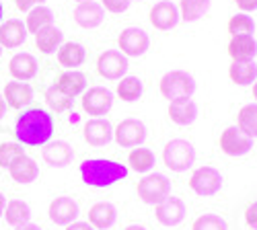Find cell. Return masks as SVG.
Listing matches in <instances>:
<instances>
[{
	"label": "cell",
	"mask_w": 257,
	"mask_h": 230,
	"mask_svg": "<svg viewBox=\"0 0 257 230\" xmlns=\"http://www.w3.org/2000/svg\"><path fill=\"white\" fill-rule=\"evenodd\" d=\"M157 158H155V152L151 148H142V146H138V148H134L130 152V156H127V164H130V169L136 171V173H148L155 166Z\"/></svg>",
	"instance_id": "f546056e"
},
{
	"label": "cell",
	"mask_w": 257,
	"mask_h": 230,
	"mask_svg": "<svg viewBox=\"0 0 257 230\" xmlns=\"http://www.w3.org/2000/svg\"><path fill=\"white\" fill-rule=\"evenodd\" d=\"M117 46L125 58H140L146 54L148 48H151V37H148V33L140 27H127L119 33Z\"/></svg>",
	"instance_id": "ba28073f"
},
{
	"label": "cell",
	"mask_w": 257,
	"mask_h": 230,
	"mask_svg": "<svg viewBox=\"0 0 257 230\" xmlns=\"http://www.w3.org/2000/svg\"><path fill=\"white\" fill-rule=\"evenodd\" d=\"M226 29H228V33L232 37H237V35H253L255 33V23H253V19L247 13H237L234 17H230Z\"/></svg>",
	"instance_id": "d590c367"
},
{
	"label": "cell",
	"mask_w": 257,
	"mask_h": 230,
	"mask_svg": "<svg viewBox=\"0 0 257 230\" xmlns=\"http://www.w3.org/2000/svg\"><path fill=\"white\" fill-rule=\"evenodd\" d=\"M3 216L7 218V224H11L15 228V226H21V224H27L31 220V207L23 199H11L5 205Z\"/></svg>",
	"instance_id": "f1b7e54d"
},
{
	"label": "cell",
	"mask_w": 257,
	"mask_h": 230,
	"mask_svg": "<svg viewBox=\"0 0 257 230\" xmlns=\"http://www.w3.org/2000/svg\"><path fill=\"white\" fill-rule=\"evenodd\" d=\"M243 13H251V11H257V0H232Z\"/></svg>",
	"instance_id": "b9f144b4"
},
{
	"label": "cell",
	"mask_w": 257,
	"mask_h": 230,
	"mask_svg": "<svg viewBox=\"0 0 257 230\" xmlns=\"http://www.w3.org/2000/svg\"><path fill=\"white\" fill-rule=\"evenodd\" d=\"M21 154H25V150L21 148V144L17 142H5V144H0V166L3 169H9L11 162L21 156Z\"/></svg>",
	"instance_id": "74e56055"
},
{
	"label": "cell",
	"mask_w": 257,
	"mask_h": 230,
	"mask_svg": "<svg viewBox=\"0 0 257 230\" xmlns=\"http://www.w3.org/2000/svg\"><path fill=\"white\" fill-rule=\"evenodd\" d=\"M3 13H5V9H3V3H0V23H3Z\"/></svg>",
	"instance_id": "681fc988"
},
{
	"label": "cell",
	"mask_w": 257,
	"mask_h": 230,
	"mask_svg": "<svg viewBox=\"0 0 257 230\" xmlns=\"http://www.w3.org/2000/svg\"><path fill=\"white\" fill-rule=\"evenodd\" d=\"M62 41H64V33L56 25H48V27L39 29L35 33V46L39 48L41 54H46V56L54 54L62 46Z\"/></svg>",
	"instance_id": "4316f807"
},
{
	"label": "cell",
	"mask_w": 257,
	"mask_h": 230,
	"mask_svg": "<svg viewBox=\"0 0 257 230\" xmlns=\"http://www.w3.org/2000/svg\"><path fill=\"white\" fill-rule=\"evenodd\" d=\"M74 23L82 29H95L105 21V9L99 3H82L72 13Z\"/></svg>",
	"instance_id": "e0dca14e"
},
{
	"label": "cell",
	"mask_w": 257,
	"mask_h": 230,
	"mask_svg": "<svg viewBox=\"0 0 257 230\" xmlns=\"http://www.w3.org/2000/svg\"><path fill=\"white\" fill-rule=\"evenodd\" d=\"M253 148V138H249L245 132H241L237 125H228L220 134V150L226 156H245Z\"/></svg>",
	"instance_id": "30bf717a"
},
{
	"label": "cell",
	"mask_w": 257,
	"mask_h": 230,
	"mask_svg": "<svg viewBox=\"0 0 257 230\" xmlns=\"http://www.w3.org/2000/svg\"><path fill=\"white\" fill-rule=\"evenodd\" d=\"M48 25H54V13H52V9L39 5V7H35V9L29 11L27 23H25L27 33H37L39 29H44Z\"/></svg>",
	"instance_id": "4dcf8cb0"
},
{
	"label": "cell",
	"mask_w": 257,
	"mask_h": 230,
	"mask_svg": "<svg viewBox=\"0 0 257 230\" xmlns=\"http://www.w3.org/2000/svg\"><path fill=\"white\" fill-rule=\"evenodd\" d=\"M210 11V0H181L179 5V17L185 23H194L202 19Z\"/></svg>",
	"instance_id": "1f68e13d"
},
{
	"label": "cell",
	"mask_w": 257,
	"mask_h": 230,
	"mask_svg": "<svg viewBox=\"0 0 257 230\" xmlns=\"http://www.w3.org/2000/svg\"><path fill=\"white\" fill-rule=\"evenodd\" d=\"M228 78L234 82V85H253L257 80V64L255 62H232L228 66Z\"/></svg>",
	"instance_id": "83f0119b"
},
{
	"label": "cell",
	"mask_w": 257,
	"mask_h": 230,
	"mask_svg": "<svg viewBox=\"0 0 257 230\" xmlns=\"http://www.w3.org/2000/svg\"><path fill=\"white\" fill-rule=\"evenodd\" d=\"M39 70V64H37V60L35 56L27 54V52H21V54H15L9 62V72L15 80H21V82H25V80H31Z\"/></svg>",
	"instance_id": "d6986e66"
},
{
	"label": "cell",
	"mask_w": 257,
	"mask_h": 230,
	"mask_svg": "<svg viewBox=\"0 0 257 230\" xmlns=\"http://www.w3.org/2000/svg\"><path fill=\"white\" fill-rule=\"evenodd\" d=\"M5 205H7V197H5L3 191H0V218H3V214H5Z\"/></svg>",
	"instance_id": "bcb514c9"
},
{
	"label": "cell",
	"mask_w": 257,
	"mask_h": 230,
	"mask_svg": "<svg viewBox=\"0 0 257 230\" xmlns=\"http://www.w3.org/2000/svg\"><path fill=\"white\" fill-rule=\"evenodd\" d=\"M117 220V207L111 201H97L89 210V224L97 230L111 228Z\"/></svg>",
	"instance_id": "7402d4cb"
},
{
	"label": "cell",
	"mask_w": 257,
	"mask_h": 230,
	"mask_svg": "<svg viewBox=\"0 0 257 230\" xmlns=\"http://www.w3.org/2000/svg\"><path fill=\"white\" fill-rule=\"evenodd\" d=\"M78 5H82V3H95V0H76Z\"/></svg>",
	"instance_id": "f907efd6"
},
{
	"label": "cell",
	"mask_w": 257,
	"mask_h": 230,
	"mask_svg": "<svg viewBox=\"0 0 257 230\" xmlns=\"http://www.w3.org/2000/svg\"><path fill=\"white\" fill-rule=\"evenodd\" d=\"M237 128L245 132L249 138H257V105L255 103H249V105L241 107L237 115Z\"/></svg>",
	"instance_id": "d6a6232c"
},
{
	"label": "cell",
	"mask_w": 257,
	"mask_h": 230,
	"mask_svg": "<svg viewBox=\"0 0 257 230\" xmlns=\"http://www.w3.org/2000/svg\"><path fill=\"white\" fill-rule=\"evenodd\" d=\"M130 68L127 58L119 50H105L97 60V72L105 80H121Z\"/></svg>",
	"instance_id": "9c48e42d"
},
{
	"label": "cell",
	"mask_w": 257,
	"mask_h": 230,
	"mask_svg": "<svg viewBox=\"0 0 257 230\" xmlns=\"http://www.w3.org/2000/svg\"><path fill=\"white\" fill-rule=\"evenodd\" d=\"M15 5H17L19 11L29 13L31 9H35V7H39V5H44V0H15Z\"/></svg>",
	"instance_id": "60d3db41"
},
{
	"label": "cell",
	"mask_w": 257,
	"mask_h": 230,
	"mask_svg": "<svg viewBox=\"0 0 257 230\" xmlns=\"http://www.w3.org/2000/svg\"><path fill=\"white\" fill-rule=\"evenodd\" d=\"M189 189L200 197H212L222 189V175L214 166H198L189 177Z\"/></svg>",
	"instance_id": "8992f818"
},
{
	"label": "cell",
	"mask_w": 257,
	"mask_h": 230,
	"mask_svg": "<svg viewBox=\"0 0 257 230\" xmlns=\"http://www.w3.org/2000/svg\"><path fill=\"white\" fill-rule=\"evenodd\" d=\"M41 156L50 166H68L74 158V148L64 142V140H56V142H48L41 150Z\"/></svg>",
	"instance_id": "ffe728a7"
},
{
	"label": "cell",
	"mask_w": 257,
	"mask_h": 230,
	"mask_svg": "<svg viewBox=\"0 0 257 230\" xmlns=\"http://www.w3.org/2000/svg\"><path fill=\"white\" fill-rule=\"evenodd\" d=\"M245 222L249 228L257 230V201H251L245 210Z\"/></svg>",
	"instance_id": "ab89813d"
},
{
	"label": "cell",
	"mask_w": 257,
	"mask_h": 230,
	"mask_svg": "<svg viewBox=\"0 0 257 230\" xmlns=\"http://www.w3.org/2000/svg\"><path fill=\"white\" fill-rule=\"evenodd\" d=\"M185 214H187V207H185L183 199L173 197V195H169L159 205H155V216H157L159 224H163V226H177V224H181Z\"/></svg>",
	"instance_id": "5bb4252c"
},
{
	"label": "cell",
	"mask_w": 257,
	"mask_h": 230,
	"mask_svg": "<svg viewBox=\"0 0 257 230\" xmlns=\"http://www.w3.org/2000/svg\"><path fill=\"white\" fill-rule=\"evenodd\" d=\"M56 87L68 97H78L84 89H87V76H84L80 70H66L58 76Z\"/></svg>",
	"instance_id": "d4e9b609"
},
{
	"label": "cell",
	"mask_w": 257,
	"mask_h": 230,
	"mask_svg": "<svg viewBox=\"0 0 257 230\" xmlns=\"http://www.w3.org/2000/svg\"><path fill=\"white\" fill-rule=\"evenodd\" d=\"M9 173H11L13 181H17V183H21V185H29V183H33V181L39 177V164H37L31 156L21 154V156H17V158L11 162Z\"/></svg>",
	"instance_id": "ac0fdd59"
},
{
	"label": "cell",
	"mask_w": 257,
	"mask_h": 230,
	"mask_svg": "<svg viewBox=\"0 0 257 230\" xmlns=\"http://www.w3.org/2000/svg\"><path fill=\"white\" fill-rule=\"evenodd\" d=\"M142 80L138 76H123L119 82H117V95L121 101H127V103H134L142 97Z\"/></svg>",
	"instance_id": "836d02e7"
},
{
	"label": "cell",
	"mask_w": 257,
	"mask_h": 230,
	"mask_svg": "<svg viewBox=\"0 0 257 230\" xmlns=\"http://www.w3.org/2000/svg\"><path fill=\"white\" fill-rule=\"evenodd\" d=\"M113 107V93L105 87H91L82 95V109L89 115L101 117L107 115Z\"/></svg>",
	"instance_id": "8fae6325"
},
{
	"label": "cell",
	"mask_w": 257,
	"mask_h": 230,
	"mask_svg": "<svg viewBox=\"0 0 257 230\" xmlns=\"http://www.w3.org/2000/svg\"><path fill=\"white\" fill-rule=\"evenodd\" d=\"M253 99H255V101H257V80H255V82H253Z\"/></svg>",
	"instance_id": "c3c4849f"
},
{
	"label": "cell",
	"mask_w": 257,
	"mask_h": 230,
	"mask_svg": "<svg viewBox=\"0 0 257 230\" xmlns=\"http://www.w3.org/2000/svg\"><path fill=\"white\" fill-rule=\"evenodd\" d=\"M5 111H7V101H5V97H3V93H0V119H3V115H5Z\"/></svg>",
	"instance_id": "f6af8a7d"
},
{
	"label": "cell",
	"mask_w": 257,
	"mask_h": 230,
	"mask_svg": "<svg viewBox=\"0 0 257 230\" xmlns=\"http://www.w3.org/2000/svg\"><path fill=\"white\" fill-rule=\"evenodd\" d=\"M138 197L146 205H159L171 195V181L163 173H146L138 181Z\"/></svg>",
	"instance_id": "5b68a950"
},
{
	"label": "cell",
	"mask_w": 257,
	"mask_h": 230,
	"mask_svg": "<svg viewBox=\"0 0 257 230\" xmlns=\"http://www.w3.org/2000/svg\"><path fill=\"white\" fill-rule=\"evenodd\" d=\"M84 60H87V50L76 41H68L58 48V62L68 70H76L78 66H82Z\"/></svg>",
	"instance_id": "484cf974"
},
{
	"label": "cell",
	"mask_w": 257,
	"mask_h": 230,
	"mask_svg": "<svg viewBox=\"0 0 257 230\" xmlns=\"http://www.w3.org/2000/svg\"><path fill=\"white\" fill-rule=\"evenodd\" d=\"M146 136H148L146 125L136 117L121 119L117 123V128L113 130V140L121 146V148H138V146L144 144Z\"/></svg>",
	"instance_id": "52a82bcc"
},
{
	"label": "cell",
	"mask_w": 257,
	"mask_h": 230,
	"mask_svg": "<svg viewBox=\"0 0 257 230\" xmlns=\"http://www.w3.org/2000/svg\"><path fill=\"white\" fill-rule=\"evenodd\" d=\"M191 230H228V224L218 214H202L200 218L194 220Z\"/></svg>",
	"instance_id": "8d00e7d4"
},
{
	"label": "cell",
	"mask_w": 257,
	"mask_h": 230,
	"mask_svg": "<svg viewBox=\"0 0 257 230\" xmlns=\"http://www.w3.org/2000/svg\"><path fill=\"white\" fill-rule=\"evenodd\" d=\"M15 230H41L37 224H31V222H27V224H21V226H15Z\"/></svg>",
	"instance_id": "ee69618b"
},
{
	"label": "cell",
	"mask_w": 257,
	"mask_h": 230,
	"mask_svg": "<svg viewBox=\"0 0 257 230\" xmlns=\"http://www.w3.org/2000/svg\"><path fill=\"white\" fill-rule=\"evenodd\" d=\"M101 7L107 13H113V15H121L127 11L130 7V0H101Z\"/></svg>",
	"instance_id": "f35d334b"
},
{
	"label": "cell",
	"mask_w": 257,
	"mask_h": 230,
	"mask_svg": "<svg viewBox=\"0 0 257 230\" xmlns=\"http://www.w3.org/2000/svg\"><path fill=\"white\" fill-rule=\"evenodd\" d=\"M15 136L25 146H46L54 136V115L41 107L23 111L15 123Z\"/></svg>",
	"instance_id": "6da1fadb"
},
{
	"label": "cell",
	"mask_w": 257,
	"mask_h": 230,
	"mask_svg": "<svg viewBox=\"0 0 257 230\" xmlns=\"http://www.w3.org/2000/svg\"><path fill=\"white\" fill-rule=\"evenodd\" d=\"M66 230H97V228H93L89 222H72V224H68L66 226Z\"/></svg>",
	"instance_id": "7bdbcfd3"
},
{
	"label": "cell",
	"mask_w": 257,
	"mask_h": 230,
	"mask_svg": "<svg viewBox=\"0 0 257 230\" xmlns=\"http://www.w3.org/2000/svg\"><path fill=\"white\" fill-rule=\"evenodd\" d=\"M3 97H5L9 107L23 109L25 105H29V103L33 101V89H31V85H27V82H19V80L7 82Z\"/></svg>",
	"instance_id": "603a6c76"
},
{
	"label": "cell",
	"mask_w": 257,
	"mask_h": 230,
	"mask_svg": "<svg viewBox=\"0 0 257 230\" xmlns=\"http://www.w3.org/2000/svg\"><path fill=\"white\" fill-rule=\"evenodd\" d=\"M179 9L171 3V0H161L151 9V15H148V21L151 25L159 31H171L173 27H177L179 23Z\"/></svg>",
	"instance_id": "4fadbf2b"
},
{
	"label": "cell",
	"mask_w": 257,
	"mask_h": 230,
	"mask_svg": "<svg viewBox=\"0 0 257 230\" xmlns=\"http://www.w3.org/2000/svg\"><path fill=\"white\" fill-rule=\"evenodd\" d=\"M84 142L89 146H95V148H101V146H107L113 140V125L109 123V119L105 117H93L84 123Z\"/></svg>",
	"instance_id": "9a60e30c"
},
{
	"label": "cell",
	"mask_w": 257,
	"mask_h": 230,
	"mask_svg": "<svg viewBox=\"0 0 257 230\" xmlns=\"http://www.w3.org/2000/svg\"><path fill=\"white\" fill-rule=\"evenodd\" d=\"M123 230H148L146 226H140V224H130V226H125Z\"/></svg>",
	"instance_id": "7dc6e473"
},
{
	"label": "cell",
	"mask_w": 257,
	"mask_h": 230,
	"mask_svg": "<svg viewBox=\"0 0 257 230\" xmlns=\"http://www.w3.org/2000/svg\"><path fill=\"white\" fill-rule=\"evenodd\" d=\"M0 56H3V46H0Z\"/></svg>",
	"instance_id": "816d5d0a"
},
{
	"label": "cell",
	"mask_w": 257,
	"mask_h": 230,
	"mask_svg": "<svg viewBox=\"0 0 257 230\" xmlns=\"http://www.w3.org/2000/svg\"><path fill=\"white\" fill-rule=\"evenodd\" d=\"M46 103L50 105V109H54L56 113H64V111L72 109L74 99L68 97V95H64L56 85H52V87H48V91H46Z\"/></svg>",
	"instance_id": "e575fe53"
},
{
	"label": "cell",
	"mask_w": 257,
	"mask_h": 230,
	"mask_svg": "<svg viewBox=\"0 0 257 230\" xmlns=\"http://www.w3.org/2000/svg\"><path fill=\"white\" fill-rule=\"evenodd\" d=\"M80 210H78V203L70 197V195H60L56 199H52L50 207H48V216L54 224L58 226H68L72 222H76Z\"/></svg>",
	"instance_id": "7c38bea8"
},
{
	"label": "cell",
	"mask_w": 257,
	"mask_h": 230,
	"mask_svg": "<svg viewBox=\"0 0 257 230\" xmlns=\"http://www.w3.org/2000/svg\"><path fill=\"white\" fill-rule=\"evenodd\" d=\"M169 117L175 125H191L198 119V105L191 99L169 103Z\"/></svg>",
	"instance_id": "cb8c5ba5"
},
{
	"label": "cell",
	"mask_w": 257,
	"mask_h": 230,
	"mask_svg": "<svg viewBox=\"0 0 257 230\" xmlns=\"http://www.w3.org/2000/svg\"><path fill=\"white\" fill-rule=\"evenodd\" d=\"M27 41V27L23 21L19 19H9L7 23H0V46L7 50L21 48Z\"/></svg>",
	"instance_id": "2e32d148"
},
{
	"label": "cell",
	"mask_w": 257,
	"mask_h": 230,
	"mask_svg": "<svg viewBox=\"0 0 257 230\" xmlns=\"http://www.w3.org/2000/svg\"><path fill=\"white\" fill-rule=\"evenodd\" d=\"M159 89L163 99H167L169 103L173 101H183V99H191L198 89L196 78L185 70H171L167 74H163Z\"/></svg>",
	"instance_id": "3957f363"
},
{
	"label": "cell",
	"mask_w": 257,
	"mask_h": 230,
	"mask_svg": "<svg viewBox=\"0 0 257 230\" xmlns=\"http://www.w3.org/2000/svg\"><path fill=\"white\" fill-rule=\"evenodd\" d=\"M78 171L84 183L89 187H99V189L125 179L127 173H130L125 164L109 158H89L78 166Z\"/></svg>",
	"instance_id": "7a4b0ae2"
},
{
	"label": "cell",
	"mask_w": 257,
	"mask_h": 230,
	"mask_svg": "<svg viewBox=\"0 0 257 230\" xmlns=\"http://www.w3.org/2000/svg\"><path fill=\"white\" fill-rule=\"evenodd\" d=\"M130 3H132V0H130Z\"/></svg>",
	"instance_id": "f5cc1de1"
},
{
	"label": "cell",
	"mask_w": 257,
	"mask_h": 230,
	"mask_svg": "<svg viewBox=\"0 0 257 230\" xmlns=\"http://www.w3.org/2000/svg\"><path fill=\"white\" fill-rule=\"evenodd\" d=\"M163 162L167 169H171L173 173H185L196 162L194 144L187 140H181V138L167 142V146L163 148Z\"/></svg>",
	"instance_id": "277c9868"
},
{
	"label": "cell",
	"mask_w": 257,
	"mask_h": 230,
	"mask_svg": "<svg viewBox=\"0 0 257 230\" xmlns=\"http://www.w3.org/2000/svg\"><path fill=\"white\" fill-rule=\"evenodd\" d=\"M226 52L232 62H253L257 56V41L253 35H237L228 41Z\"/></svg>",
	"instance_id": "44dd1931"
}]
</instances>
